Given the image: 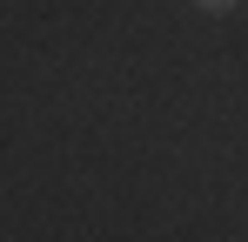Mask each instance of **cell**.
Listing matches in <instances>:
<instances>
[{
    "label": "cell",
    "mask_w": 248,
    "mask_h": 242,
    "mask_svg": "<svg viewBox=\"0 0 248 242\" xmlns=\"http://www.w3.org/2000/svg\"><path fill=\"white\" fill-rule=\"evenodd\" d=\"M202 14H228V7H242V0H195Z\"/></svg>",
    "instance_id": "6da1fadb"
}]
</instances>
